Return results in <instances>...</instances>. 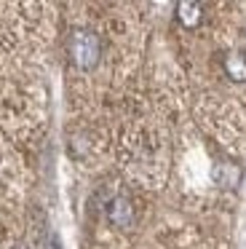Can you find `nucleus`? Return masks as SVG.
Masks as SVG:
<instances>
[{
    "instance_id": "1",
    "label": "nucleus",
    "mask_w": 246,
    "mask_h": 249,
    "mask_svg": "<svg viewBox=\"0 0 246 249\" xmlns=\"http://www.w3.org/2000/svg\"><path fill=\"white\" fill-rule=\"evenodd\" d=\"M67 51L78 70H91V67H96V62L102 56L99 35H94L91 30H72L67 40Z\"/></svg>"
},
{
    "instance_id": "2",
    "label": "nucleus",
    "mask_w": 246,
    "mask_h": 249,
    "mask_svg": "<svg viewBox=\"0 0 246 249\" xmlns=\"http://www.w3.org/2000/svg\"><path fill=\"white\" fill-rule=\"evenodd\" d=\"M107 220L115 228H128L134 222V206L126 196H115V198L107 204Z\"/></svg>"
},
{
    "instance_id": "3",
    "label": "nucleus",
    "mask_w": 246,
    "mask_h": 249,
    "mask_svg": "<svg viewBox=\"0 0 246 249\" xmlns=\"http://www.w3.org/2000/svg\"><path fill=\"white\" fill-rule=\"evenodd\" d=\"M201 17H203L201 3L185 0V3H179V6H176V22H179L182 27H187V30L198 27V24H201Z\"/></svg>"
},
{
    "instance_id": "4",
    "label": "nucleus",
    "mask_w": 246,
    "mask_h": 249,
    "mask_svg": "<svg viewBox=\"0 0 246 249\" xmlns=\"http://www.w3.org/2000/svg\"><path fill=\"white\" fill-rule=\"evenodd\" d=\"M225 75L235 83L246 81V54H228L225 56Z\"/></svg>"
}]
</instances>
